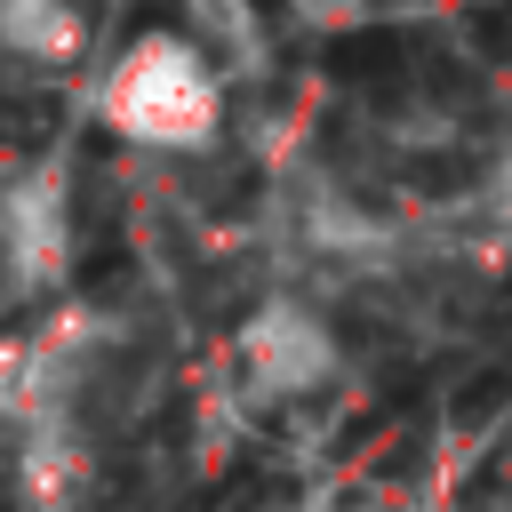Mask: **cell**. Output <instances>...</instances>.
<instances>
[{"mask_svg": "<svg viewBox=\"0 0 512 512\" xmlns=\"http://www.w3.org/2000/svg\"><path fill=\"white\" fill-rule=\"evenodd\" d=\"M248 376L264 384V392H312L328 368H336V344H328V328L312 320V312H296V304H272L256 328H248Z\"/></svg>", "mask_w": 512, "mask_h": 512, "instance_id": "obj_2", "label": "cell"}, {"mask_svg": "<svg viewBox=\"0 0 512 512\" xmlns=\"http://www.w3.org/2000/svg\"><path fill=\"white\" fill-rule=\"evenodd\" d=\"M96 112L112 136L152 144V152H200L224 128V80L216 56L192 48L184 32H136L104 80H96Z\"/></svg>", "mask_w": 512, "mask_h": 512, "instance_id": "obj_1", "label": "cell"}, {"mask_svg": "<svg viewBox=\"0 0 512 512\" xmlns=\"http://www.w3.org/2000/svg\"><path fill=\"white\" fill-rule=\"evenodd\" d=\"M0 40H8V56L32 64V72H72V64L88 56V16L48 8V0H32V8H0Z\"/></svg>", "mask_w": 512, "mask_h": 512, "instance_id": "obj_3", "label": "cell"}]
</instances>
